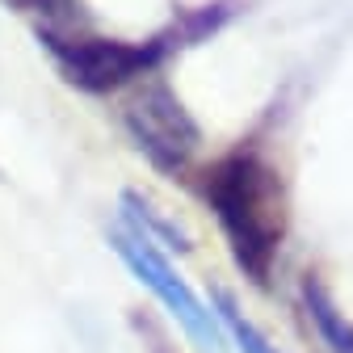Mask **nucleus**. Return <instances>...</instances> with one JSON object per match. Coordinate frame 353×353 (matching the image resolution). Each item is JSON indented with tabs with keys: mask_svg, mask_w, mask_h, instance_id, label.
<instances>
[{
	"mask_svg": "<svg viewBox=\"0 0 353 353\" xmlns=\"http://www.w3.org/2000/svg\"><path fill=\"white\" fill-rule=\"evenodd\" d=\"M202 198L214 210L240 274L265 286L286 236V194L278 168L256 148H236L202 168Z\"/></svg>",
	"mask_w": 353,
	"mask_h": 353,
	"instance_id": "f257e3e1",
	"label": "nucleus"
},
{
	"mask_svg": "<svg viewBox=\"0 0 353 353\" xmlns=\"http://www.w3.org/2000/svg\"><path fill=\"white\" fill-rule=\"evenodd\" d=\"M223 5L202 9L194 21H185L181 30L156 34L148 42H118V38H97V34H38L42 47L51 51L59 76L68 84H76L80 93H118L126 84H139L143 76H156V68L168 59L172 47H181V38H198L206 26L214 30Z\"/></svg>",
	"mask_w": 353,
	"mask_h": 353,
	"instance_id": "f03ea898",
	"label": "nucleus"
},
{
	"mask_svg": "<svg viewBox=\"0 0 353 353\" xmlns=\"http://www.w3.org/2000/svg\"><path fill=\"white\" fill-rule=\"evenodd\" d=\"M122 126L160 172H185L202 148V130L190 118L185 101L172 93L160 76H143L122 101Z\"/></svg>",
	"mask_w": 353,
	"mask_h": 353,
	"instance_id": "7ed1b4c3",
	"label": "nucleus"
},
{
	"mask_svg": "<svg viewBox=\"0 0 353 353\" xmlns=\"http://www.w3.org/2000/svg\"><path fill=\"white\" fill-rule=\"evenodd\" d=\"M114 248H118V256L126 261V270L168 307V316L190 332V341H194L202 353H223L228 336H223V324H219L214 307H206V303L185 286V278L172 270V261H168L164 248H156V244L143 240L139 232H130L126 223L114 232Z\"/></svg>",
	"mask_w": 353,
	"mask_h": 353,
	"instance_id": "20e7f679",
	"label": "nucleus"
},
{
	"mask_svg": "<svg viewBox=\"0 0 353 353\" xmlns=\"http://www.w3.org/2000/svg\"><path fill=\"white\" fill-rule=\"evenodd\" d=\"M303 312L312 320V328L320 332V341L328 345V353H353V324L345 320V312L328 294V286L312 274L303 282Z\"/></svg>",
	"mask_w": 353,
	"mask_h": 353,
	"instance_id": "39448f33",
	"label": "nucleus"
},
{
	"mask_svg": "<svg viewBox=\"0 0 353 353\" xmlns=\"http://www.w3.org/2000/svg\"><path fill=\"white\" fill-rule=\"evenodd\" d=\"M122 223L130 232H139L143 240H152L156 248H164V252H190L194 248L190 236L176 228L172 219H164L148 198H139V194H122Z\"/></svg>",
	"mask_w": 353,
	"mask_h": 353,
	"instance_id": "423d86ee",
	"label": "nucleus"
},
{
	"mask_svg": "<svg viewBox=\"0 0 353 353\" xmlns=\"http://www.w3.org/2000/svg\"><path fill=\"white\" fill-rule=\"evenodd\" d=\"M210 307H214L219 324H223V336H232L240 353H282L270 336H265V332H261L244 312H240L236 299H232L228 290H214V294H210Z\"/></svg>",
	"mask_w": 353,
	"mask_h": 353,
	"instance_id": "0eeeda50",
	"label": "nucleus"
},
{
	"mask_svg": "<svg viewBox=\"0 0 353 353\" xmlns=\"http://www.w3.org/2000/svg\"><path fill=\"white\" fill-rule=\"evenodd\" d=\"M13 5L38 17V34H80L88 26L80 0H13Z\"/></svg>",
	"mask_w": 353,
	"mask_h": 353,
	"instance_id": "6e6552de",
	"label": "nucleus"
},
{
	"mask_svg": "<svg viewBox=\"0 0 353 353\" xmlns=\"http://www.w3.org/2000/svg\"><path fill=\"white\" fill-rule=\"evenodd\" d=\"M148 353H181V349H172L156 328H148Z\"/></svg>",
	"mask_w": 353,
	"mask_h": 353,
	"instance_id": "1a4fd4ad",
	"label": "nucleus"
}]
</instances>
